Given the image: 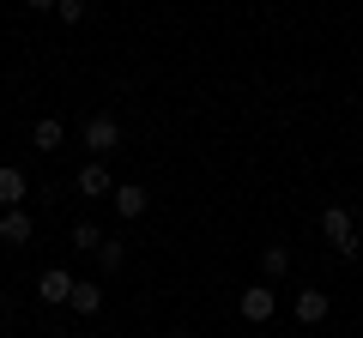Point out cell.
Here are the masks:
<instances>
[{
    "mask_svg": "<svg viewBox=\"0 0 363 338\" xmlns=\"http://www.w3.org/2000/svg\"><path fill=\"white\" fill-rule=\"evenodd\" d=\"M25 194H30V187H25V169H13V163H6V169H0V206L13 211Z\"/></svg>",
    "mask_w": 363,
    "mask_h": 338,
    "instance_id": "30bf717a",
    "label": "cell"
},
{
    "mask_svg": "<svg viewBox=\"0 0 363 338\" xmlns=\"http://www.w3.org/2000/svg\"><path fill=\"white\" fill-rule=\"evenodd\" d=\"M49 6H55V0H30V13H49Z\"/></svg>",
    "mask_w": 363,
    "mask_h": 338,
    "instance_id": "2e32d148",
    "label": "cell"
},
{
    "mask_svg": "<svg viewBox=\"0 0 363 338\" xmlns=\"http://www.w3.org/2000/svg\"><path fill=\"white\" fill-rule=\"evenodd\" d=\"M327 314H333V296L327 290H297V320L303 326H321Z\"/></svg>",
    "mask_w": 363,
    "mask_h": 338,
    "instance_id": "8992f818",
    "label": "cell"
},
{
    "mask_svg": "<svg viewBox=\"0 0 363 338\" xmlns=\"http://www.w3.org/2000/svg\"><path fill=\"white\" fill-rule=\"evenodd\" d=\"M109 199H116V218H121V223L145 218V206H152V194H145L140 182H121V187H116V194H109Z\"/></svg>",
    "mask_w": 363,
    "mask_h": 338,
    "instance_id": "277c9868",
    "label": "cell"
},
{
    "mask_svg": "<svg viewBox=\"0 0 363 338\" xmlns=\"http://www.w3.org/2000/svg\"><path fill=\"white\" fill-rule=\"evenodd\" d=\"M97 242H104V230H97V223H73V247H85V254H97Z\"/></svg>",
    "mask_w": 363,
    "mask_h": 338,
    "instance_id": "5bb4252c",
    "label": "cell"
},
{
    "mask_svg": "<svg viewBox=\"0 0 363 338\" xmlns=\"http://www.w3.org/2000/svg\"><path fill=\"white\" fill-rule=\"evenodd\" d=\"M79 194H85V199H104V194H116L109 169H104V163H85V169H79Z\"/></svg>",
    "mask_w": 363,
    "mask_h": 338,
    "instance_id": "ba28073f",
    "label": "cell"
},
{
    "mask_svg": "<svg viewBox=\"0 0 363 338\" xmlns=\"http://www.w3.org/2000/svg\"><path fill=\"white\" fill-rule=\"evenodd\" d=\"M61 139H67V127L55 115H43L37 127H30V145H37V151H61Z\"/></svg>",
    "mask_w": 363,
    "mask_h": 338,
    "instance_id": "9c48e42d",
    "label": "cell"
},
{
    "mask_svg": "<svg viewBox=\"0 0 363 338\" xmlns=\"http://www.w3.org/2000/svg\"><path fill=\"white\" fill-rule=\"evenodd\" d=\"M236 314H242L248 326H267L272 314H279V290L272 284H248L242 296H236Z\"/></svg>",
    "mask_w": 363,
    "mask_h": 338,
    "instance_id": "6da1fadb",
    "label": "cell"
},
{
    "mask_svg": "<svg viewBox=\"0 0 363 338\" xmlns=\"http://www.w3.org/2000/svg\"><path fill=\"white\" fill-rule=\"evenodd\" d=\"M260 272H267V278H285V272H291V247H285V242H272L267 254H260Z\"/></svg>",
    "mask_w": 363,
    "mask_h": 338,
    "instance_id": "7c38bea8",
    "label": "cell"
},
{
    "mask_svg": "<svg viewBox=\"0 0 363 338\" xmlns=\"http://www.w3.org/2000/svg\"><path fill=\"white\" fill-rule=\"evenodd\" d=\"M121 260H128V242L104 235V242H97V266H104V272H121Z\"/></svg>",
    "mask_w": 363,
    "mask_h": 338,
    "instance_id": "4fadbf2b",
    "label": "cell"
},
{
    "mask_svg": "<svg viewBox=\"0 0 363 338\" xmlns=\"http://www.w3.org/2000/svg\"><path fill=\"white\" fill-rule=\"evenodd\" d=\"M67 308H73V314H97V308H104V290L79 278V284H73V302H67Z\"/></svg>",
    "mask_w": 363,
    "mask_h": 338,
    "instance_id": "8fae6325",
    "label": "cell"
},
{
    "mask_svg": "<svg viewBox=\"0 0 363 338\" xmlns=\"http://www.w3.org/2000/svg\"><path fill=\"white\" fill-rule=\"evenodd\" d=\"M73 284H79L73 272H61V266H49V272L37 278V296H43V302H73Z\"/></svg>",
    "mask_w": 363,
    "mask_h": 338,
    "instance_id": "5b68a950",
    "label": "cell"
},
{
    "mask_svg": "<svg viewBox=\"0 0 363 338\" xmlns=\"http://www.w3.org/2000/svg\"><path fill=\"white\" fill-rule=\"evenodd\" d=\"M321 235L339 247V254H345V260L363 247V242H357V230H351V211H345V206H327V211H321Z\"/></svg>",
    "mask_w": 363,
    "mask_h": 338,
    "instance_id": "7a4b0ae2",
    "label": "cell"
},
{
    "mask_svg": "<svg viewBox=\"0 0 363 338\" xmlns=\"http://www.w3.org/2000/svg\"><path fill=\"white\" fill-rule=\"evenodd\" d=\"M30 235H37V223H30L25 211H18V206L6 211V218H0V242H6V247H25Z\"/></svg>",
    "mask_w": 363,
    "mask_h": 338,
    "instance_id": "52a82bcc",
    "label": "cell"
},
{
    "mask_svg": "<svg viewBox=\"0 0 363 338\" xmlns=\"http://www.w3.org/2000/svg\"><path fill=\"white\" fill-rule=\"evenodd\" d=\"M55 13H61V25H85V0H55Z\"/></svg>",
    "mask_w": 363,
    "mask_h": 338,
    "instance_id": "9a60e30c",
    "label": "cell"
},
{
    "mask_svg": "<svg viewBox=\"0 0 363 338\" xmlns=\"http://www.w3.org/2000/svg\"><path fill=\"white\" fill-rule=\"evenodd\" d=\"M85 151H97V157L121 151V121L116 115H91L85 121Z\"/></svg>",
    "mask_w": 363,
    "mask_h": 338,
    "instance_id": "3957f363",
    "label": "cell"
}]
</instances>
